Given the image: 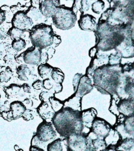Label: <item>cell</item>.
<instances>
[{
    "label": "cell",
    "instance_id": "obj_61",
    "mask_svg": "<svg viewBox=\"0 0 134 151\" xmlns=\"http://www.w3.org/2000/svg\"><path fill=\"white\" fill-rule=\"evenodd\" d=\"M89 1H95L96 0H89Z\"/></svg>",
    "mask_w": 134,
    "mask_h": 151
},
{
    "label": "cell",
    "instance_id": "obj_1",
    "mask_svg": "<svg viewBox=\"0 0 134 151\" xmlns=\"http://www.w3.org/2000/svg\"><path fill=\"white\" fill-rule=\"evenodd\" d=\"M95 47L102 51L115 49L126 38H133V22L120 25H111L106 21L99 19L94 31Z\"/></svg>",
    "mask_w": 134,
    "mask_h": 151
},
{
    "label": "cell",
    "instance_id": "obj_40",
    "mask_svg": "<svg viewBox=\"0 0 134 151\" xmlns=\"http://www.w3.org/2000/svg\"><path fill=\"white\" fill-rule=\"evenodd\" d=\"M132 71H133V63H125L124 64H122L121 71L122 74L130 73Z\"/></svg>",
    "mask_w": 134,
    "mask_h": 151
},
{
    "label": "cell",
    "instance_id": "obj_45",
    "mask_svg": "<svg viewBox=\"0 0 134 151\" xmlns=\"http://www.w3.org/2000/svg\"><path fill=\"white\" fill-rule=\"evenodd\" d=\"M68 1V0H67ZM81 0H73V4L71 6L73 11L76 14H77L78 11L80 9V3Z\"/></svg>",
    "mask_w": 134,
    "mask_h": 151
},
{
    "label": "cell",
    "instance_id": "obj_18",
    "mask_svg": "<svg viewBox=\"0 0 134 151\" xmlns=\"http://www.w3.org/2000/svg\"><path fill=\"white\" fill-rule=\"evenodd\" d=\"M97 114L96 110L93 108H90L81 111V118L83 126L90 129L92 122L96 117Z\"/></svg>",
    "mask_w": 134,
    "mask_h": 151
},
{
    "label": "cell",
    "instance_id": "obj_8",
    "mask_svg": "<svg viewBox=\"0 0 134 151\" xmlns=\"http://www.w3.org/2000/svg\"><path fill=\"white\" fill-rule=\"evenodd\" d=\"M116 94L120 99L133 98V78L122 76L116 88Z\"/></svg>",
    "mask_w": 134,
    "mask_h": 151
},
{
    "label": "cell",
    "instance_id": "obj_26",
    "mask_svg": "<svg viewBox=\"0 0 134 151\" xmlns=\"http://www.w3.org/2000/svg\"><path fill=\"white\" fill-rule=\"evenodd\" d=\"M117 149H122L123 150L129 151L133 147V138H125L122 139L119 143Z\"/></svg>",
    "mask_w": 134,
    "mask_h": 151
},
{
    "label": "cell",
    "instance_id": "obj_25",
    "mask_svg": "<svg viewBox=\"0 0 134 151\" xmlns=\"http://www.w3.org/2000/svg\"><path fill=\"white\" fill-rule=\"evenodd\" d=\"M53 69V67L47 63L40 64L38 67V73L41 77L45 78L49 74H51Z\"/></svg>",
    "mask_w": 134,
    "mask_h": 151
},
{
    "label": "cell",
    "instance_id": "obj_42",
    "mask_svg": "<svg viewBox=\"0 0 134 151\" xmlns=\"http://www.w3.org/2000/svg\"><path fill=\"white\" fill-rule=\"evenodd\" d=\"M22 117L25 121H29L30 120L33 119L34 116H33V114H32V110H30V109H26L25 111H24V113H23V114L22 116Z\"/></svg>",
    "mask_w": 134,
    "mask_h": 151
},
{
    "label": "cell",
    "instance_id": "obj_2",
    "mask_svg": "<svg viewBox=\"0 0 134 151\" xmlns=\"http://www.w3.org/2000/svg\"><path fill=\"white\" fill-rule=\"evenodd\" d=\"M122 64L110 65L109 64L97 67L93 76V86L104 94H116V88L122 73Z\"/></svg>",
    "mask_w": 134,
    "mask_h": 151
},
{
    "label": "cell",
    "instance_id": "obj_22",
    "mask_svg": "<svg viewBox=\"0 0 134 151\" xmlns=\"http://www.w3.org/2000/svg\"><path fill=\"white\" fill-rule=\"evenodd\" d=\"M26 14L31 19L33 23L37 22L38 24H40V22L43 20V17H45L42 15L38 8L32 6L28 8V10L26 11Z\"/></svg>",
    "mask_w": 134,
    "mask_h": 151
},
{
    "label": "cell",
    "instance_id": "obj_17",
    "mask_svg": "<svg viewBox=\"0 0 134 151\" xmlns=\"http://www.w3.org/2000/svg\"><path fill=\"white\" fill-rule=\"evenodd\" d=\"M117 106L119 112L125 116L133 114V98L121 99L119 100Z\"/></svg>",
    "mask_w": 134,
    "mask_h": 151
},
{
    "label": "cell",
    "instance_id": "obj_56",
    "mask_svg": "<svg viewBox=\"0 0 134 151\" xmlns=\"http://www.w3.org/2000/svg\"><path fill=\"white\" fill-rule=\"evenodd\" d=\"M23 104L25 106H28L30 107H31L32 106V101L29 99H26L24 100Z\"/></svg>",
    "mask_w": 134,
    "mask_h": 151
},
{
    "label": "cell",
    "instance_id": "obj_19",
    "mask_svg": "<svg viewBox=\"0 0 134 151\" xmlns=\"http://www.w3.org/2000/svg\"><path fill=\"white\" fill-rule=\"evenodd\" d=\"M26 109V107L23 103L19 101H12L9 106V111L12 120H16L22 117Z\"/></svg>",
    "mask_w": 134,
    "mask_h": 151
},
{
    "label": "cell",
    "instance_id": "obj_30",
    "mask_svg": "<svg viewBox=\"0 0 134 151\" xmlns=\"http://www.w3.org/2000/svg\"><path fill=\"white\" fill-rule=\"evenodd\" d=\"M48 100L51 104L52 110L55 112L59 111L64 106L63 101L55 98L54 96L51 97Z\"/></svg>",
    "mask_w": 134,
    "mask_h": 151
},
{
    "label": "cell",
    "instance_id": "obj_37",
    "mask_svg": "<svg viewBox=\"0 0 134 151\" xmlns=\"http://www.w3.org/2000/svg\"><path fill=\"white\" fill-rule=\"evenodd\" d=\"M119 100H116L115 97L111 95V100H110V105L109 107V111L113 113L115 116H118L119 115V111L117 110V104L118 103Z\"/></svg>",
    "mask_w": 134,
    "mask_h": 151
},
{
    "label": "cell",
    "instance_id": "obj_21",
    "mask_svg": "<svg viewBox=\"0 0 134 151\" xmlns=\"http://www.w3.org/2000/svg\"><path fill=\"white\" fill-rule=\"evenodd\" d=\"M122 139L123 138L121 134L116 129L112 126L109 132L105 137L104 140L107 146L109 145H115L117 147L119 143Z\"/></svg>",
    "mask_w": 134,
    "mask_h": 151
},
{
    "label": "cell",
    "instance_id": "obj_16",
    "mask_svg": "<svg viewBox=\"0 0 134 151\" xmlns=\"http://www.w3.org/2000/svg\"><path fill=\"white\" fill-rule=\"evenodd\" d=\"M93 86V84L92 83L90 78L86 74L82 75L75 92L77 95L83 97L90 93L92 90Z\"/></svg>",
    "mask_w": 134,
    "mask_h": 151
},
{
    "label": "cell",
    "instance_id": "obj_11",
    "mask_svg": "<svg viewBox=\"0 0 134 151\" xmlns=\"http://www.w3.org/2000/svg\"><path fill=\"white\" fill-rule=\"evenodd\" d=\"M42 50L32 46L20 54L22 61L26 64L38 65L41 63Z\"/></svg>",
    "mask_w": 134,
    "mask_h": 151
},
{
    "label": "cell",
    "instance_id": "obj_20",
    "mask_svg": "<svg viewBox=\"0 0 134 151\" xmlns=\"http://www.w3.org/2000/svg\"><path fill=\"white\" fill-rule=\"evenodd\" d=\"M81 99L82 97H80L75 93L71 97L63 101L64 106L70 107L75 110L81 111Z\"/></svg>",
    "mask_w": 134,
    "mask_h": 151
},
{
    "label": "cell",
    "instance_id": "obj_50",
    "mask_svg": "<svg viewBox=\"0 0 134 151\" xmlns=\"http://www.w3.org/2000/svg\"><path fill=\"white\" fill-rule=\"evenodd\" d=\"M53 90L55 92V93H60L63 90V86H62L61 83H56V84L53 86Z\"/></svg>",
    "mask_w": 134,
    "mask_h": 151
},
{
    "label": "cell",
    "instance_id": "obj_6",
    "mask_svg": "<svg viewBox=\"0 0 134 151\" xmlns=\"http://www.w3.org/2000/svg\"><path fill=\"white\" fill-rule=\"evenodd\" d=\"M54 26L60 29L66 30L73 28L77 21L76 14L72 8L60 5L51 17Z\"/></svg>",
    "mask_w": 134,
    "mask_h": 151
},
{
    "label": "cell",
    "instance_id": "obj_44",
    "mask_svg": "<svg viewBox=\"0 0 134 151\" xmlns=\"http://www.w3.org/2000/svg\"><path fill=\"white\" fill-rule=\"evenodd\" d=\"M81 76H82V74H80V73H77L74 76V78H73V88H74V91H76V90H77L79 80H80Z\"/></svg>",
    "mask_w": 134,
    "mask_h": 151
},
{
    "label": "cell",
    "instance_id": "obj_27",
    "mask_svg": "<svg viewBox=\"0 0 134 151\" xmlns=\"http://www.w3.org/2000/svg\"><path fill=\"white\" fill-rule=\"evenodd\" d=\"M50 75L51 78L56 83H61L64 78V74L63 71L58 68L56 67H53Z\"/></svg>",
    "mask_w": 134,
    "mask_h": 151
},
{
    "label": "cell",
    "instance_id": "obj_38",
    "mask_svg": "<svg viewBox=\"0 0 134 151\" xmlns=\"http://www.w3.org/2000/svg\"><path fill=\"white\" fill-rule=\"evenodd\" d=\"M92 3V1L89 0H81L79 9V11L81 12V14H84L85 12L87 11L90 9Z\"/></svg>",
    "mask_w": 134,
    "mask_h": 151
},
{
    "label": "cell",
    "instance_id": "obj_31",
    "mask_svg": "<svg viewBox=\"0 0 134 151\" xmlns=\"http://www.w3.org/2000/svg\"><path fill=\"white\" fill-rule=\"evenodd\" d=\"M47 151H63L62 140L57 139L51 142L47 145Z\"/></svg>",
    "mask_w": 134,
    "mask_h": 151
},
{
    "label": "cell",
    "instance_id": "obj_52",
    "mask_svg": "<svg viewBox=\"0 0 134 151\" xmlns=\"http://www.w3.org/2000/svg\"><path fill=\"white\" fill-rule=\"evenodd\" d=\"M41 0H30L31 6L35 8H37L38 9L39 8V5Z\"/></svg>",
    "mask_w": 134,
    "mask_h": 151
},
{
    "label": "cell",
    "instance_id": "obj_43",
    "mask_svg": "<svg viewBox=\"0 0 134 151\" xmlns=\"http://www.w3.org/2000/svg\"><path fill=\"white\" fill-rule=\"evenodd\" d=\"M53 84L50 78H46L43 81V87H44V88L49 90L53 88Z\"/></svg>",
    "mask_w": 134,
    "mask_h": 151
},
{
    "label": "cell",
    "instance_id": "obj_39",
    "mask_svg": "<svg viewBox=\"0 0 134 151\" xmlns=\"http://www.w3.org/2000/svg\"><path fill=\"white\" fill-rule=\"evenodd\" d=\"M11 73L12 71L9 67L6 68L5 71H1L0 73V83L8 82L11 78L10 74Z\"/></svg>",
    "mask_w": 134,
    "mask_h": 151
},
{
    "label": "cell",
    "instance_id": "obj_23",
    "mask_svg": "<svg viewBox=\"0 0 134 151\" xmlns=\"http://www.w3.org/2000/svg\"><path fill=\"white\" fill-rule=\"evenodd\" d=\"M90 63L96 68L108 64V55L97 52L95 57L91 58Z\"/></svg>",
    "mask_w": 134,
    "mask_h": 151
},
{
    "label": "cell",
    "instance_id": "obj_58",
    "mask_svg": "<svg viewBox=\"0 0 134 151\" xmlns=\"http://www.w3.org/2000/svg\"><path fill=\"white\" fill-rule=\"evenodd\" d=\"M5 57V54H4V52L3 51H1L0 52V59H2L3 58H4Z\"/></svg>",
    "mask_w": 134,
    "mask_h": 151
},
{
    "label": "cell",
    "instance_id": "obj_54",
    "mask_svg": "<svg viewBox=\"0 0 134 151\" xmlns=\"http://www.w3.org/2000/svg\"><path fill=\"white\" fill-rule=\"evenodd\" d=\"M22 87L23 90L25 92H26V93H30L31 92V88H30V86L28 84L24 83V84H22Z\"/></svg>",
    "mask_w": 134,
    "mask_h": 151
},
{
    "label": "cell",
    "instance_id": "obj_57",
    "mask_svg": "<svg viewBox=\"0 0 134 151\" xmlns=\"http://www.w3.org/2000/svg\"><path fill=\"white\" fill-rule=\"evenodd\" d=\"M84 151H97V150L91 146V145H90L87 146V147L86 149Z\"/></svg>",
    "mask_w": 134,
    "mask_h": 151
},
{
    "label": "cell",
    "instance_id": "obj_9",
    "mask_svg": "<svg viewBox=\"0 0 134 151\" xmlns=\"http://www.w3.org/2000/svg\"><path fill=\"white\" fill-rule=\"evenodd\" d=\"M11 24L12 27L24 31L31 29L34 23L27 15L26 11H19L14 14L11 20Z\"/></svg>",
    "mask_w": 134,
    "mask_h": 151
},
{
    "label": "cell",
    "instance_id": "obj_7",
    "mask_svg": "<svg viewBox=\"0 0 134 151\" xmlns=\"http://www.w3.org/2000/svg\"><path fill=\"white\" fill-rule=\"evenodd\" d=\"M66 138L68 151H84L89 145H91L85 133H73Z\"/></svg>",
    "mask_w": 134,
    "mask_h": 151
},
{
    "label": "cell",
    "instance_id": "obj_53",
    "mask_svg": "<svg viewBox=\"0 0 134 151\" xmlns=\"http://www.w3.org/2000/svg\"><path fill=\"white\" fill-rule=\"evenodd\" d=\"M107 2H109L110 6L114 5H116V4H119L120 2H122L126 0H107Z\"/></svg>",
    "mask_w": 134,
    "mask_h": 151
},
{
    "label": "cell",
    "instance_id": "obj_47",
    "mask_svg": "<svg viewBox=\"0 0 134 151\" xmlns=\"http://www.w3.org/2000/svg\"><path fill=\"white\" fill-rule=\"evenodd\" d=\"M32 87L35 90H40L43 87V81L40 80H37L35 81L32 84Z\"/></svg>",
    "mask_w": 134,
    "mask_h": 151
},
{
    "label": "cell",
    "instance_id": "obj_46",
    "mask_svg": "<svg viewBox=\"0 0 134 151\" xmlns=\"http://www.w3.org/2000/svg\"><path fill=\"white\" fill-rule=\"evenodd\" d=\"M100 151H123L122 150L118 149L115 145H109L104 149L100 150Z\"/></svg>",
    "mask_w": 134,
    "mask_h": 151
},
{
    "label": "cell",
    "instance_id": "obj_60",
    "mask_svg": "<svg viewBox=\"0 0 134 151\" xmlns=\"http://www.w3.org/2000/svg\"><path fill=\"white\" fill-rule=\"evenodd\" d=\"M16 151H24V150H23L22 149H20V148H19V149H18V150H16Z\"/></svg>",
    "mask_w": 134,
    "mask_h": 151
},
{
    "label": "cell",
    "instance_id": "obj_24",
    "mask_svg": "<svg viewBox=\"0 0 134 151\" xmlns=\"http://www.w3.org/2000/svg\"><path fill=\"white\" fill-rule=\"evenodd\" d=\"M123 130L130 136H133L134 127V116L132 114L129 116H126L123 123Z\"/></svg>",
    "mask_w": 134,
    "mask_h": 151
},
{
    "label": "cell",
    "instance_id": "obj_10",
    "mask_svg": "<svg viewBox=\"0 0 134 151\" xmlns=\"http://www.w3.org/2000/svg\"><path fill=\"white\" fill-rule=\"evenodd\" d=\"M35 134L39 140L43 143L55 138L56 132L54 130L51 123L44 120L37 127Z\"/></svg>",
    "mask_w": 134,
    "mask_h": 151
},
{
    "label": "cell",
    "instance_id": "obj_34",
    "mask_svg": "<svg viewBox=\"0 0 134 151\" xmlns=\"http://www.w3.org/2000/svg\"><path fill=\"white\" fill-rule=\"evenodd\" d=\"M122 56L118 52L112 53L108 55V64L110 65H117L121 64Z\"/></svg>",
    "mask_w": 134,
    "mask_h": 151
},
{
    "label": "cell",
    "instance_id": "obj_4",
    "mask_svg": "<svg viewBox=\"0 0 134 151\" xmlns=\"http://www.w3.org/2000/svg\"><path fill=\"white\" fill-rule=\"evenodd\" d=\"M99 19L113 25L133 22V0H126L110 6L102 14Z\"/></svg>",
    "mask_w": 134,
    "mask_h": 151
},
{
    "label": "cell",
    "instance_id": "obj_13",
    "mask_svg": "<svg viewBox=\"0 0 134 151\" xmlns=\"http://www.w3.org/2000/svg\"><path fill=\"white\" fill-rule=\"evenodd\" d=\"M60 6V0H41L38 9L46 18H51L57 8Z\"/></svg>",
    "mask_w": 134,
    "mask_h": 151
},
{
    "label": "cell",
    "instance_id": "obj_36",
    "mask_svg": "<svg viewBox=\"0 0 134 151\" xmlns=\"http://www.w3.org/2000/svg\"><path fill=\"white\" fill-rule=\"evenodd\" d=\"M91 146L97 151L98 150H101L104 149L107 146V145L104 139L97 138L91 141Z\"/></svg>",
    "mask_w": 134,
    "mask_h": 151
},
{
    "label": "cell",
    "instance_id": "obj_55",
    "mask_svg": "<svg viewBox=\"0 0 134 151\" xmlns=\"http://www.w3.org/2000/svg\"><path fill=\"white\" fill-rule=\"evenodd\" d=\"M30 151H44V149L39 147L38 146L31 145L30 147Z\"/></svg>",
    "mask_w": 134,
    "mask_h": 151
},
{
    "label": "cell",
    "instance_id": "obj_5",
    "mask_svg": "<svg viewBox=\"0 0 134 151\" xmlns=\"http://www.w3.org/2000/svg\"><path fill=\"white\" fill-rule=\"evenodd\" d=\"M54 34L51 25L40 23L31 28L30 38L33 46L44 49L52 45Z\"/></svg>",
    "mask_w": 134,
    "mask_h": 151
},
{
    "label": "cell",
    "instance_id": "obj_33",
    "mask_svg": "<svg viewBox=\"0 0 134 151\" xmlns=\"http://www.w3.org/2000/svg\"><path fill=\"white\" fill-rule=\"evenodd\" d=\"M11 45L12 48L14 50L17 51H20L25 47L26 42L24 39L22 38H19L13 40Z\"/></svg>",
    "mask_w": 134,
    "mask_h": 151
},
{
    "label": "cell",
    "instance_id": "obj_41",
    "mask_svg": "<svg viewBox=\"0 0 134 151\" xmlns=\"http://www.w3.org/2000/svg\"><path fill=\"white\" fill-rule=\"evenodd\" d=\"M54 94H55L54 91H53V92L43 91L40 94V99L43 102H47L51 97L54 96Z\"/></svg>",
    "mask_w": 134,
    "mask_h": 151
},
{
    "label": "cell",
    "instance_id": "obj_35",
    "mask_svg": "<svg viewBox=\"0 0 134 151\" xmlns=\"http://www.w3.org/2000/svg\"><path fill=\"white\" fill-rule=\"evenodd\" d=\"M23 33V31L14 27L10 28L8 31V34L12 40L21 38Z\"/></svg>",
    "mask_w": 134,
    "mask_h": 151
},
{
    "label": "cell",
    "instance_id": "obj_49",
    "mask_svg": "<svg viewBox=\"0 0 134 151\" xmlns=\"http://www.w3.org/2000/svg\"><path fill=\"white\" fill-rule=\"evenodd\" d=\"M99 50L98 49L96 48V47H93L92 48H91L89 51V55L90 58H93L94 57H95V55H96V54L98 52Z\"/></svg>",
    "mask_w": 134,
    "mask_h": 151
},
{
    "label": "cell",
    "instance_id": "obj_12",
    "mask_svg": "<svg viewBox=\"0 0 134 151\" xmlns=\"http://www.w3.org/2000/svg\"><path fill=\"white\" fill-rule=\"evenodd\" d=\"M111 125L102 118L96 117L91 124L90 130H92L99 138L104 139L109 132Z\"/></svg>",
    "mask_w": 134,
    "mask_h": 151
},
{
    "label": "cell",
    "instance_id": "obj_15",
    "mask_svg": "<svg viewBox=\"0 0 134 151\" xmlns=\"http://www.w3.org/2000/svg\"><path fill=\"white\" fill-rule=\"evenodd\" d=\"M78 24L81 29L90 31H94L97 25L96 18L88 14H81Z\"/></svg>",
    "mask_w": 134,
    "mask_h": 151
},
{
    "label": "cell",
    "instance_id": "obj_3",
    "mask_svg": "<svg viewBox=\"0 0 134 151\" xmlns=\"http://www.w3.org/2000/svg\"><path fill=\"white\" fill-rule=\"evenodd\" d=\"M52 122L57 132L64 137L73 133H81L84 128L81 111L67 107H63L54 114Z\"/></svg>",
    "mask_w": 134,
    "mask_h": 151
},
{
    "label": "cell",
    "instance_id": "obj_32",
    "mask_svg": "<svg viewBox=\"0 0 134 151\" xmlns=\"http://www.w3.org/2000/svg\"><path fill=\"white\" fill-rule=\"evenodd\" d=\"M91 6L92 11L94 13L99 14L102 13L104 9V2L103 0H96L91 4Z\"/></svg>",
    "mask_w": 134,
    "mask_h": 151
},
{
    "label": "cell",
    "instance_id": "obj_63",
    "mask_svg": "<svg viewBox=\"0 0 134 151\" xmlns=\"http://www.w3.org/2000/svg\"><path fill=\"white\" fill-rule=\"evenodd\" d=\"M25 1H27V0H25Z\"/></svg>",
    "mask_w": 134,
    "mask_h": 151
},
{
    "label": "cell",
    "instance_id": "obj_48",
    "mask_svg": "<svg viewBox=\"0 0 134 151\" xmlns=\"http://www.w3.org/2000/svg\"><path fill=\"white\" fill-rule=\"evenodd\" d=\"M41 143H42V142H41L39 140V139L37 138L36 134H35L33 136V137H32V139H31V145L38 146L39 145H41Z\"/></svg>",
    "mask_w": 134,
    "mask_h": 151
},
{
    "label": "cell",
    "instance_id": "obj_59",
    "mask_svg": "<svg viewBox=\"0 0 134 151\" xmlns=\"http://www.w3.org/2000/svg\"><path fill=\"white\" fill-rule=\"evenodd\" d=\"M14 149H15V150H17L18 149H19V147L17 145H15L14 146Z\"/></svg>",
    "mask_w": 134,
    "mask_h": 151
},
{
    "label": "cell",
    "instance_id": "obj_29",
    "mask_svg": "<svg viewBox=\"0 0 134 151\" xmlns=\"http://www.w3.org/2000/svg\"><path fill=\"white\" fill-rule=\"evenodd\" d=\"M29 68L26 65H21L17 69V73L19 79H20L21 80H27V74H29Z\"/></svg>",
    "mask_w": 134,
    "mask_h": 151
},
{
    "label": "cell",
    "instance_id": "obj_14",
    "mask_svg": "<svg viewBox=\"0 0 134 151\" xmlns=\"http://www.w3.org/2000/svg\"><path fill=\"white\" fill-rule=\"evenodd\" d=\"M115 50L120 53L123 58L133 57V38L132 37L126 38Z\"/></svg>",
    "mask_w": 134,
    "mask_h": 151
},
{
    "label": "cell",
    "instance_id": "obj_62",
    "mask_svg": "<svg viewBox=\"0 0 134 151\" xmlns=\"http://www.w3.org/2000/svg\"><path fill=\"white\" fill-rule=\"evenodd\" d=\"M1 94H0V99H1Z\"/></svg>",
    "mask_w": 134,
    "mask_h": 151
},
{
    "label": "cell",
    "instance_id": "obj_28",
    "mask_svg": "<svg viewBox=\"0 0 134 151\" xmlns=\"http://www.w3.org/2000/svg\"><path fill=\"white\" fill-rule=\"evenodd\" d=\"M49 107L48 104L47 102H43L37 108V111L40 116L45 120L50 117V114L51 113L50 110H47V109Z\"/></svg>",
    "mask_w": 134,
    "mask_h": 151
},
{
    "label": "cell",
    "instance_id": "obj_51",
    "mask_svg": "<svg viewBox=\"0 0 134 151\" xmlns=\"http://www.w3.org/2000/svg\"><path fill=\"white\" fill-rule=\"evenodd\" d=\"M6 19V12L0 8V25L5 21Z\"/></svg>",
    "mask_w": 134,
    "mask_h": 151
}]
</instances>
